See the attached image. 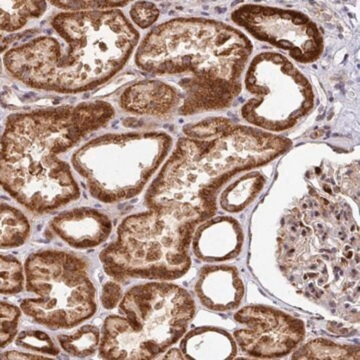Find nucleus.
<instances>
[{"label":"nucleus","instance_id":"nucleus-3","mask_svg":"<svg viewBox=\"0 0 360 360\" xmlns=\"http://www.w3.org/2000/svg\"><path fill=\"white\" fill-rule=\"evenodd\" d=\"M26 290L39 297L20 309L51 329L71 328L96 314V288L82 257L65 251H41L26 260Z\"/></svg>","mask_w":360,"mask_h":360},{"label":"nucleus","instance_id":"nucleus-4","mask_svg":"<svg viewBox=\"0 0 360 360\" xmlns=\"http://www.w3.org/2000/svg\"><path fill=\"white\" fill-rule=\"evenodd\" d=\"M51 226L59 238L77 248H96L106 240L111 231L110 219L86 208L59 215Z\"/></svg>","mask_w":360,"mask_h":360},{"label":"nucleus","instance_id":"nucleus-1","mask_svg":"<svg viewBox=\"0 0 360 360\" xmlns=\"http://www.w3.org/2000/svg\"><path fill=\"white\" fill-rule=\"evenodd\" d=\"M110 104L11 115L2 137V186L21 205L46 212L78 198L70 167L56 158L113 115Z\"/></svg>","mask_w":360,"mask_h":360},{"label":"nucleus","instance_id":"nucleus-10","mask_svg":"<svg viewBox=\"0 0 360 360\" xmlns=\"http://www.w3.org/2000/svg\"><path fill=\"white\" fill-rule=\"evenodd\" d=\"M122 295V290L115 283H108L104 285L101 300L106 309H112L117 304Z\"/></svg>","mask_w":360,"mask_h":360},{"label":"nucleus","instance_id":"nucleus-6","mask_svg":"<svg viewBox=\"0 0 360 360\" xmlns=\"http://www.w3.org/2000/svg\"><path fill=\"white\" fill-rule=\"evenodd\" d=\"M58 338L63 349L72 356H89L101 345V333L92 326H82L72 335H59Z\"/></svg>","mask_w":360,"mask_h":360},{"label":"nucleus","instance_id":"nucleus-2","mask_svg":"<svg viewBox=\"0 0 360 360\" xmlns=\"http://www.w3.org/2000/svg\"><path fill=\"white\" fill-rule=\"evenodd\" d=\"M68 49L47 37L11 49L7 70L37 89L80 91L94 89L122 68L137 41V32L122 11L58 14L51 23Z\"/></svg>","mask_w":360,"mask_h":360},{"label":"nucleus","instance_id":"nucleus-9","mask_svg":"<svg viewBox=\"0 0 360 360\" xmlns=\"http://www.w3.org/2000/svg\"><path fill=\"white\" fill-rule=\"evenodd\" d=\"M20 309L9 304L1 302V347L8 345L18 333V321L20 319Z\"/></svg>","mask_w":360,"mask_h":360},{"label":"nucleus","instance_id":"nucleus-8","mask_svg":"<svg viewBox=\"0 0 360 360\" xmlns=\"http://www.w3.org/2000/svg\"><path fill=\"white\" fill-rule=\"evenodd\" d=\"M16 345L26 349L35 350L51 355H58V348L46 333L42 331H22L16 338Z\"/></svg>","mask_w":360,"mask_h":360},{"label":"nucleus","instance_id":"nucleus-7","mask_svg":"<svg viewBox=\"0 0 360 360\" xmlns=\"http://www.w3.org/2000/svg\"><path fill=\"white\" fill-rule=\"evenodd\" d=\"M25 284L22 267L15 257L11 255L1 257V292L16 295L20 292Z\"/></svg>","mask_w":360,"mask_h":360},{"label":"nucleus","instance_id":"nucleus-5","mask_svg":"<svg viewBox=\"0 0 360 360\" xmlns=\"http://www.w3.org/2000/svg\"><path fill=\"white\" fill-rule=\"evenodd\" d=\"M30 226L25 215L6 205H1V248H15L22 245L30 236Z\"/></svg>","mask_w":360,"mask_h":360}]
</instances>
